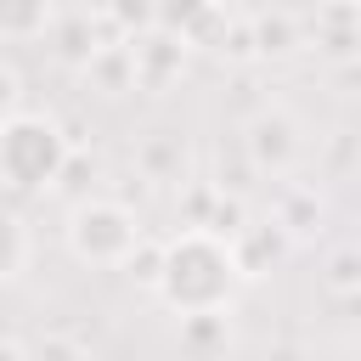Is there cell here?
I'll return each mask as SVG.
<instances>
[{"instance_id":"obj_1","label":"cell","mask_w":361,"mask_h":361,"mask_svg":"<svg viewBox=\"0 0 361 361\" xmlns=\"http://www.w3.org/2000/svg\"><path fill=\"white\" fill-rule=\"evenodd\" d=\"M243 282H248V276H243V265H237V254H231V237L180 226V231L164 243V271H158V288H152V293H158L175 316H209V310H226Z\"/></svg>"},{"instance_id":"obj_2","label":"cell","mask_w":361,"mask_h":361,"mask_svg":"<svg viewBox=\"0 0 361 361\" xmlns=\"http://www.w3.org/2000/svg\"><path fill=\"white\" fill-rule=\"evenodd\" d=\"M73 164V141L51 113H17L0 124V180L11 192H56L62 169Z\"/></svg>"},{"instance_id":"obj_3","label":"cell","mask_w":361,"mask_h":361,"mask_svg":"<svg viewBox=\"0 0 361 361\" xmlns=\"http://www.w3.org/2000/svg\"><path fill=\"white\" fill-rule=\"evenodd\" d=\"M62 237H68V254H73L79 265H102V271L124 265V259L147 243L135 209H124L118 197H79V203L68 209Z\"/></svg>"},{"instance_id":"obj_4","label":"cell","mask_w":361,"mask_h":361,"mask_svg":"<svg viewBox=\"0 0 361 361\" xmlns=\"http://www.w3.org/2000/svg\"><path fill=\"white\" fill-rule=\"evenodd\" d=\"M243 147H248V164L259 169V175H293V164H299V152H305V135H299V124H293V113H282V107H259L254 118H248V130H243Z\"/></svg>"},{"instance_id":"obj_5","label":"cell","mask_w":361,"mask_h":361,"mask_svg":"<svg viewBox=\"0 0 361 361\" xmlns=\"http://www.w3.org/2000/svg\"><path fill=\"white\" fill-rule=\"evenodd\" d=\"M186 56H192V45H186V39H175V34H164V28H152V34L130 39L135 90H152V96L175 90V85L186 79Z\"/></svg>"},{"instance_id":"obj_6","label":"cell","mask_w":361,"mask_h":361,"mask_svg":"<svg viewBox=\"0 0 361 361\" xmlns=\"http://www.w3.org/2000/svg\"><path fill=\"white\" fill-rule=\"evenodd\" d=\"M305 39L333 62H361V0H322Z\"/></svg>"},{"instance_id":"obj_7","label":"cell","mask_w":361,"mask_h":361,"mask_svg":"<svg viewBox=\"0 0 361 361\" xmlns=\"http://www.w3.org/2000/svg\"><path fill=\"white\" fill-rule=\"evenodd\" d=\"M288 248H293V237H288L276 220H248V226L231 237V254H237L243 276H265V271H271Z\"/></svg>"},{"instance_id":"obj_8","label":"cell","mask_w":361,"mask_h":361,"mask_svg":"<svg viewBox=\"0 0 361 361\" xmlns=\"http://www.w3.org/2000/svg\"><path fill=\"white\" fill-rule=\"evenodd\" d=\"M248 23H254V56L259 62H282V56H293L305 45V23L293 11H259Z\"/></svg>"},{"instance_id":"obj_9","label":"cell","mask_w":361,"mask_h":361,"mask_svg":"<svg viewBox=\"0 0 361 361\" xmlns=\"http://www.w3.org/2000/svg\"><path fill=\"white\" fill-rule=\"evenodd\" d=\"M271 220H276L293 243H299V237H316V226H322V197H316L310 186H282V197H276Z\"/></svg>"},{"instance_id":"obj_10","label":"cell","mask_w":361,"mask_h":361,"mask_svg":"<svg viewBox=\"0 0 361 361\" xmlns=\"http://www.w3.org/2000/svg\"><path fill=\"white\" fill-rule=\"evenodd\" d=\"M45 28H56L51 0H0V34L6 39H39Z\"/></svg>"},{"instance_id":"obj_11","label":"cell","mask_w":361,"mask_h":361,"mask_svg":"<svg viewBox=\"0 0 361 361\" xmlns=\"http://www.w3.org/2000/svg\"><path fill=\"white\" fill-rule=\"evenodd\" d=\"M90 85L96 90H107V96H118V90H135V62H130V45H102L96 56H90Z\"/></svg>"},{"instance_id":"obj_12","label":"cell","mask_w":361,"mask_h":361,"mask_svg":"<svg viewBox=\"0 0 361 361\" xmlns=\"http://www.w3.org/2000/svg\"><path fill=\"white\" fill-rule=\"evenodd\" d=\"M107 28L124 45L141 39V34H152L158 28V0H107Z\"/></svg>"},{"instance_id":"obj_13","label":"cell","mask_w":361,"mask_h":361,"mask_svg":"<svg viewBox=\"0 0 361 361\" xmlns=\"http://www.w3.org/2000/svg\"><path fill=\"white\" fill-rule=\"evenodd\" d=\"M214 6H220V0H158V28L175 34V39H192Z\"/></svg>"},{"instance_id":"obj_14","label":"cell","mask_w":361,"mask_h":361,"mask_svg":"<svg viewBox=\"0 0 361 361\" xmlns=\"http://www.w3.org/2000/svg\"><path fill=\"white\" fill-rule=\"evenodd\" d=\"M96 51H102V39H96L90 17H68V23H56V56H62V62L90 68V56H96Z\"/></svg>"},{"instance_id":"obj_15","label":"cell","mask_w":361,"mask_h":361,"mask_svg":"<svg viewBox=\"0 0 361 361\" xmlns=\"http://www.w3.org/2000/svg\"><path fill=\"white\" fill-rule=\"evenodd\" d=\"M23 265H28V226L11 209H0V282H11Z\"/></svg>"},{"instance_id":"obj_16","label":"cell","mask_w":361,"mask_h":361,"mask_svg":"<svg viewBox=\"0 0 361 361\" xmlns=\"http://www.w3.org/2000/svg\"><path fill=\"white\" fill-rule=\"evenodd\" d=\"M322 282H327V293H361V248L355 243L350 248H333L322 259Z\"/></svg>"},{"instance_id":"obj_17","label":"cell","mask_w":361,"mask_h":361,"mask_svg":"<svg viewBox=\"0 0 361 361\" xmlns=\"http://www.w3.org/2000/svg\"><path fill=\"white\" fill-rule=\"evenodd\" d=\"M180 338L203 355V350H226V344H231V327H226L220 310H209V316H180Z\"/></svg>"},{"instance_id":"obj_18","label":"cell","mask_w":361,"mask_h":361,"mask_svg":"<svg viewBox=\"0 0 361 361\" xmlns=\"http://www.w3.org/2000/svg\"><path fill=\"white\" fill-rule=\"evenodd\" d=\"M214 56H226V62H259L254 56V23L248 17H231V28H226V39H220Z\"/></svg>"},{"instance_id":"obj_19","label":"cell","mask_w":361,"mask_h":361,"mask_svg":"<svg viewBox=\"0 0 361 361\" xmlns=\"http://www.w3.org/2000/svg\"><path fill=\"white\" fill-rule=\"evenodd\" d=\"M124 271L135 276V282H147V288H158V271H164V243H141L130 259H124Z\"/></svg>"},{"instance_id":"obj_20","label":"cell","mask_w":361,"mask_h":361,"mask_svg":"<svg viewBox=\"0 0 361 361\" xmlns=\"http://www.w3.org/2000/svg\"><path fill=\"white\" fill-rule=\"evenodd\" d=\"M28 355H34V361H85V350H79L73 338H62V333H45Z\"/></svg>"},{"instance_id":"obj_21","label":"cell","mask_w":361,"mask_h":361,"mask_svg":"<svg viewBox=\"0 0 361 361\" xmlns=\"http://www.w3.org/2000/svg\"><path fill=\"white\" fill-rule=\"evenodd\" d=\"M23 113V79L11 68H0V124H11Z\"/></svg>"},{"instance_id":"obj_22","label":"cell","mask_w":361,"mask_h":361,"mask_svg":"<svg viewBox=\"0 0 361 361\" xmlns=\"http://www.w3.org/2000/svg\"><path fill=\"white\" fill-rule=\"evenodd\" d=\"M0 361H34V355H28V344H17V338H0Z\"/></svg>"}]
</instances>
